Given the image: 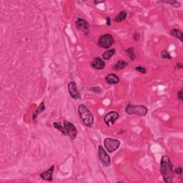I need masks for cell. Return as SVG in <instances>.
<instances>
[{"label": "cell", "mask_w": 183, "mask_h": 183, "mask_svg": "<svg viewBox=\"0 0 183 183\" xmlns=\"http://www.w3.org/2000/svg\"><path fill=\"white\" fill-rule=\"evenodd\" d=\"M68 91L73 99H78L81 98V94L77 89V86L75 81H71L68 84Z\"/></svg>", "instance_id": "9c48e42d"}, {"label": "cell", "mask_w": 183, "mask_h": 183, "mask_svg": "<svg viewBox=\"0 0 183 183\" xmlns=\"http://www.w3.org/2000/svg\"><path fill=\"white\" fill-rule=\"evenodd\" d=\"M174 172L177 174H181L182 173V167H178L177 168H176V169L174 170Z\"/></svg>", "instance_id": "cb8c5ba5"}, {"label": "cell", "mask_w": 183, "mask_h": 183, "mask_svg": "<svg viewBox=\"0 0 183 183\" xmlns=\"http://www.w3.org/2000/svg\"><path fill=\"white\" fill-rule=\"evenodd\" d=\"M98 157H99L101 164L104 167H109L111 164L110 157H109V154H107V152H106L105 149L103 148L102 145H99V147H98Z\"/></svg>", "instance_id": "8992f818"}, {"label": "cell", "mask_w": 183, "mask_h": 183, "mask_svg": "<svg viewBox=\"0 0 183 183\" xmlns=\"http://www.w3.org/2000/svg\"><path fill=\"white\" fill-rule=\"evenodd\" d=\"M133 39H134V41H139V34H134V36H133Z\"/></svg>", "instance_id": "484cf974"}, {"label": "cell", "mask_w": 183, "mask_h": 183, "mask_svg": "<svg viewBox=\"0 0 183 183\" xmlns=\"http://www.w3.org/2000/svg\"><path fill=\"white\" fill-rule=\"evenodd\" d=\"M177 98L180 101H182L183 99H182V89L177 92Z\"/></svg>", "instance_id": "d4e9b609"}, {"label": "cell", "mask_w": 183, "mask_h": 183, "mask_svg": "<svg viewBox=\"0 0 183 183\" xmlns=\"http://www.w3.org/2000/svg\"><path fill=\"white\" fill-rule=\"evenodd\" d=\"M64 129H65L66 136L70 138L71 140L75 139L78 133L77 129H76L75 126L71 122L65 120L64 122Z\"/></svg>", "instance_id": "52a82bcc"}, {"label": "cell", "mask_w": 183, "mask_h": 183, "mask_svg": "<svg viewBox=\"0 0 183 183\" xmlns=\"http://www.w3.org/2000/svg\"><path fill=\"white\" fill-rule=\"evenodd\" d=\"M169 33H170L171 36H174V37L179 39L181 41H183V38H182L183 34L180 30H179V29H172Z\"/></svg>", "instance_id": "ac0fdd59"}, {"label": "cell", "mask_w": 183, "mask_h": 183, "mask_svg": "<svg viewBox=\"0 0 183 183\" xmlns=\"http://www.w3.org/2000/svg\"><path fill=\"white\" fill-rule=\"evenodd\" d=\"M127 11L123 10L122 11H120V12H119V14L115 16V18H114V21H115L116 22H121V21H124V19L127 18Z\"/></svg>", "instance_id": "e0dca14e"}, {"label": "cell", "mask_w": 183, "mask_h": 183, "mask_svg": "<svg viewBox=\"0 0 183 183\" xmlns=\"http://www.w3.org/2000/svg\"><path fill=\"white\" fill-rule=\"evenodd\" d=\"M119 117V113L115 112V111H111V112L107 113L106 115L104 116V121L108 127H109L110 124H114Z\"/></svg>", "instance_id": "30bf717a"}, {"label": "cell", "mask_w": 183, "mask_h": 183, "mask_svg": "<svg viewBox=\"0 0 183 183\" xmlns=\"http://www.w3.org/2000/svg\"><path fill=\"white\" fill-rule=\"evenodd\" d=\"M161 56H162L163 59H172V56L170 55V54H169L167 50H163L162 52H161Z\"/></svg>", "instance_id": "44dd1931"}, {"label": "cell", "mask_w": 183, "mask_h": 183, "mask_svg": "<svg viewBox=\"0 0 183 183\" xmlns=\"http://www.w3.org/2000/svg\"><path fill=\"white\" fill-rule=\"evenodd\" d=\"M125 52L127 53V54L130 58L131 60H134L136 59V54L135 51H134V49L133 47H129L125 50Z\"/></svg>", "instance_id": "ffe728a7"}, {"label": "cell", "mask_w": 183, "mask_h": 183, "mask_svg": "<svg viewBox=\"0 0 183 183\" xmlns=\"http://www.w3.org/2000/svg\"><path fill=\"white\" fill-rule=\"evenodd\" d=\"M160 172L164 182L167 183L172 182L174 172L170 158L167 155L162 156V159H161Z\"/></svg>", "instance_id": "6da1fadb"}, {"label": "cell", "mask_w": 183, "mask_h": 183, "mask_svg": "<svg viewBox=\"0 0 183 183\" xmlns=\"http://www.w3.org/2000/svg\"><path fill=\"white\" fill-rule=\"evenodd\" d=\"M78 113L84 125L88 127H92L94 123V116L84 104H81L78 107Z\"/></svg>", "instance_id": "7a4b0ae2"}, {"label": "cell", "mask_w": 183, "mask_h": 183, "mask_svg": "<svg viewBox=\"0 0 183 183\" xmlns=\"http://www.w3.org/2000/svg\"><path fill=\"white\" fill-rule=\"evenodd\" d=\"M107 24L108 26L110 25V18L109 17H107Z\"/></svg>", "instance_id": "83f0119b"}, {"label": "cell", "mask_w": 183, "mask_h": 183, "mask_svg": "<svg viewBox=\"0 0 183 183\" xmlns=\"http://www.w3.org/2000/svg\"><path fill=\"white\" fill-rule=\"evenodd\" d=\"M75 24L76 28L79 30L83 31L85 34H87L89 33L90 25L85 19H82V18H78L75 21Z\"/></svg>", "instance_id": "ba28073f"}, {"label": "cell", "mask_w": 183, "mask_h": 183, "mask_svg": "<svg viewBox=\"0 0 183 183\" xmlns=\"http://www.w3.org/2000/svg\"><path fill=\"white\" fill-rule=\"evenodd\" d=\"M135 70L140 72L141 74H146L147 73V69L145 67L142 66H137L135 67Z\"/></svg>", "instance_id": "7402d4cb"}, {"label": "cell", "mask_w": 183, "mask_h": 183, "mask_svg": "<svg viewBox=\"0 0 183 183\" xmlns=\"http://www.w3.org/2000/svg\"><path fill=\"white\" fill-rule=\"evenodd\" d=\"M90 90L92 92H93L96 93V94H99V93H101V92H102V90H101V89L99 87V86H94V87H92V88H90Z\"/></svg>", "instance_id": "603a6c76"}, {"label": "cell", "mask_w": 183, "mask_h": 183, "mask_svg": "<svg viewBox=\"0 0 183 183\" xmlns=\"http://www.w3.org/2000/svg\"><path fill=\"white\" fill-rule=\"evenodd\" d=\"M127 65H128L127 61L121 59V60L118 61L113 66L112 69H114V70H122V69H124Z\"/></svg>", "instance_id": "5bb4252c"}, {"label": "cell", "mask_w": 183, "mask_h": 183, "mask_svg": "<svg viewBox=\"0 0 183 183\" xmlns=\"http://www.w3.org/2000/svg\"><path fill=\"white\" fill-rule=\"evenodd\" d=\"M120 141L113 138H105L104 140V146L109 153H112L116 151L120 146Z\"/></svg>", "instance_id": "5b68a950"}, {"label": "cell", "mask_w": 183, "mask_h": 183, "mask_svg": "<svg viewBox=\"0 0 183 183\" xmlns=\"http://www.w3.org/2000/svg\"><path fill=\"white\" fill-rule=\"evenodd\" d=\"M105 81L109 84H117L119 82V78L114 73H110L105 77Z\"/></svg>", "instance_id": "4fadbf2b"}, {"label": "cell", "mask_w": 183, "mask_h": 183, "mask_svg": "<svg viewBox=\"0 0 183 183\" xmlns=\"http://www.w3.org/2000/svg\"><path fill=\"white\" fill-rule=\"evenodd\" d=\"M116 50L114 49H111L109 50L104 51L102 55V59L103 60H109L112 56L115 54Z\"/></svg>", "instance_id": "2e32d148"}, {"label": "cell", "mask_w": 183, "mask_h": 183, "mask_svg": "<svg viewBox=\"0 0 183 183\" xmlns=\"http://www.w3.org/2000/svg\"><path fill=\"white\" fill-rule=\"evenodd\" d=\"M44 110H45V104H44V102H41L40 103V104L39 105V107H37V109H36L35 112H34V114H33L32 119L34 120V119L37 117V116L39 115V114H40L42 112H44Z\"/></svg>", "instance_id": "9a60e30c"}, {"label": "cell", "mask_w": 183, "mask_h": 183, "mask_svg": "<svg viewBox=\"0 0 183 183\" xmlns=\"http://www.w3.org/2000/svg\"><path fill=\"white\" fill-rule=\"evenodd\" d=\"M53 126H54V127L56 129L59 130V132L61 133V134L66 136V132H65V129H64V125H62V124H61L60 122H53Z\"/></svg>", "instance_id": "d6986e66"}, {"label": "cell", "mask_w": 183, "mask_h": 183, "mask_svg": "<svg viewBox=\"0 0 183 183\" xmlns=\"http://www.w3.org/2000/svg\"><path fill=\"white\" fill-rule=\"evenodd\" d=\"M54 170V165H52L47 170L44 171L42 173L40 174V177L42 178L44 180L48 181V182H51L52 181V177H53V172Z\"/></svg>", "instance_id": "7c38bea8"}, {"label": "cell", "mask_w": 183, "mask_h": 183, "mask_svg": "<svg viewBox=\"0 0 183 183\" xmlns=\"http://www.w3.org/2000/svg\"><path fill=\"white\" fill-rule=\"evenodd\" d=\"M114 38L110 34H104L99 36L97 44L103 49H109L114 44Z\"/></svg>", "instance_id": "277c9868"}, {"label": "cell", "mask_w": 183, "mask_h": 183, "mask_svg": "<svg viewBox=\"0 0 183 183\" xmlns=\"http://www.w3.org/2000/svg\"><path fill=\"white\" fill-rule=\"evenodd\" d=\"M176 66H177V68H179V69H182V62H178L177 64H176Z\"/></svg>", "instance_id": "4316f807"}, {"label": "cell", "mask_w": 183, "mask_h": 183, "mask_svg": "<svg viewBox=\"0 0 183 183\" xmlns=\"http://www.w3.org/2000/svg\"><path fill=\"white\" fill-rule=\"evenodd\" d=\"M125 112L129 115L135 114L139 116H145L148 112V109L143 105H134L129 104L126 106Z\"/></svg>", "instance_id": "3957f363"}, {"label": "cell", "mask_w": 183, "mask_h": 183, "mask_svg": "<svg viewBox=\"0 0 183 183\" xmlns=\"http://www.w3.org/2000/svg\"><path fill=\"white\" fill-rule=\"evenodd\" d=\"M90 66L93 69L101 70V69H104L105 66V62L101 57H95L92 61Z\"/></svg>", "instance_id": "8fae6325"}, {"label": "cell", "mask_w": 183, "mask_h": 183, "mask_svg": "<svg viewBox=\"0 0 183 183\" xmlns=\"http://www.w3.org/2000/svg\"><path fill=\"white\" fill-rule=\"evenodd\" d=\"M104 2V1H94V3L95 4H99V3H103Z\"/></svg>", "instance_id": "f1b7e54d"}]
</instances>
